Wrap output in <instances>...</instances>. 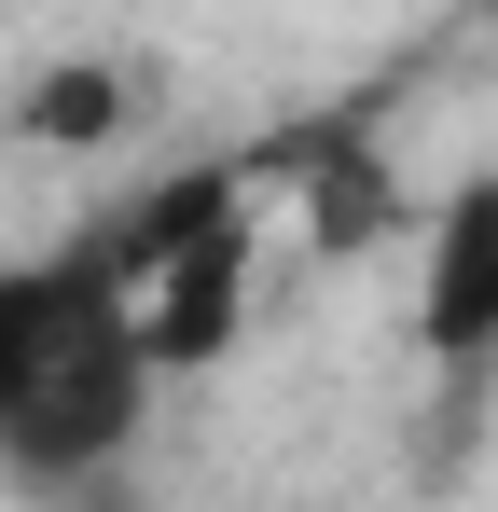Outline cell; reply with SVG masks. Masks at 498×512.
<instances>
[{
	"label": "cell",
	"mask_w": 498,
	"mask_h": 512,
	"mask_svg": "<svg viewBox=\"0 0 498 512\" xmlns=\"http://www.w3.org/2000/svg\"><path fill=\"white\" fill-rule=\"evenodd\" d=\"M166 346L111 236L0 263V471L28 499H111L153 443Z\"/></svg>",
	"instance_id": "cell-1"
},
{
	"label": "cell",
	"mask_w": 498,
	"mask_h": 512,
	"mask_svg": "<svg viewBox=\"0 0 498 512\" xmlns=\"http://www.w3.org/2000/svg\"><path fill=\"white\" fill-rule=\"evenodd\" d=\"M415 346H429V374H443V429H471V402H485V374H498V167L429 208Z\"/></svg>",
	"instance_id": "cell-2"
},
{
	"label": "cell",
	"mask_w": 498,
	"mask_h": 512,
	"mask_svg": "<svg viewBox=\"0 0 498 512\" xmlns=\"http://www.w3.org/2000/svg\"><path fill=\"white\" fill-rule=\"evenodd\" d=\"M42 125H56V139H97V125H111V70H56Z\"/></svg>",
	"instance_id": "cell-3"
}]
</instances>
